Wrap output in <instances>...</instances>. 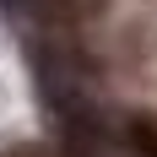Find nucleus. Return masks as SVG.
<instances>
[{"instance_id": "f257e3e1", "label": "nucleus", "mask_w": 157, "mask_h": 157, "mask_svg": "<svg viewBox=\"0 0 157 157\" xmlns=\"http://www.w3.org/2000/svg\"><path fill=\"white\" fill-rule=\"evenodd\" d=\"M87 157H103V152H98V141H92V146H87Z\"/></svg>"}]
</instances>
